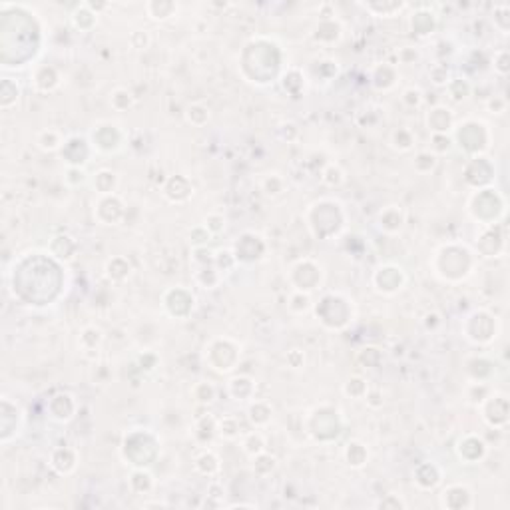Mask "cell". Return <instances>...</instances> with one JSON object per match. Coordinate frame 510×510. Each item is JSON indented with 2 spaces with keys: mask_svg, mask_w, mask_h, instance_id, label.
<instances>
[{
  "mask_svg": "<svg viewBox=\"0 0 510 510\" xmlns=\"http://www.w3.org/2000/svg\"><path fill=\"white\" fill-rule=\"evenodd\" d=\"M38 144L42 150H56L60 146V140H58V134L56 132H42L40 138H38Z\"/></svg>",
  "mask_w": 510,
  "mask_h": 510,
  "instance_id": "6da1fadb",
  "label": "cell"
},
{
  "mask_svg": "<svg viewBox=\"0 0 510 510\" xmlns=\"http://www.w3.org/2000/svg\"><path fill=\"white\" fill-rule=\"evenodd\" d=\"M154 6H158V12L156 14H152V18H168V16H172L174 14V10H176V4H172V2H162V4H158V2H152Z\"/></svg>",
  "mask_w": 510,
  "mask_h": 510,
  "instance_id": "7a4b0ae2",
  "label": "cell"
}]
</instances>
